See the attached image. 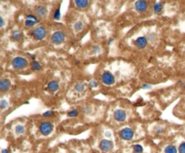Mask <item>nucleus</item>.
<instances>
[{
	"instance_id": "3",
	"label": "nucleus",
	"mask_w": 185,
	"mask_h": 153,
	"mask_svg": "<svg viewBox=\"0 0 185 153\" xmlns=\"http://www.w3.org/2000/svg\"><path fill=\"white\" fill-rule=\"evenodd\" d=\"M46 34H47L46 29L44 28V27H42V26L37 27V28H35L34 30V32H32V35H34V39L37 40V41L44 39V38L46 37Z\"/></svg>"
},
{
	"instance_id": "7",
	"label": "nucleus",
	"mask_w": 185,
	"mask_h": 153,
	"mask_svg": "<svg viewBox=\"0 0 185 153\" xmlns=\"http://www.w3.org/2000/svg\"><path fill=\"white\" fill-rule=\"evenodd\" d=\"M102 82L105 85L111 86L115 83V77H114L110 72L106 71L102 74Z\"/></svg>"
},
{
	"instance_id": "5",
	"label": "nucleus",
	"mask_w": 185,
	"mask_h": 153,
	"mask_svg": "<svg viewBox=\"0 0 185 153\" xmlns=\"http://www.w3.org/2000/svg\"><path fill=\"white\" fill-rule=\"evenodd\" d=\"M119 135H120L121 139L126 140H130L134 137V131L131 128H124L120 131Z\"/></svg>"
},
{
	"instance_id": "14",
	"label": "nucleus",
	"mask_w": 185,
	"mask_h": 153,
	"mask_svg": "<svg viewBox=\"0 0 185 153\" xmlns=\"http://www.w3.org/2000/svg\"><path fill=\"white\" fill-rule=\"evenodd\" d=\"M74 3L76 4V5L80 8H83L85 7H87L89 4V1H87V0H76L74 1Z\"/></svg>"
},
{
	"instance_id": "31",
	"label": "nucleus",
	"mask_w": 185,
	"mask_h": 153,
	"mask_svg": "<svg viewBox=\"0 0 185 153\" xmlns=\"http://www.w3.org/2000/svg\"><path fill=\"white\" fill-rule=\"evenodd\" d=\"M164 127H162V126H158L156 129H155V133H157V134H161L162 133H164Z\"/></svg>"
},
{
	"instance_id": "4",
	"label": "nucleus",
	"mask_w": 185,
	"mask_h": 153,
	"mask_svg": "<svg viewBox=\"0 0 185 153\" xmlns=\"http://www.w3.org/2000/svg\"><path fill=\"white\" fill-rule=\"evenodd\" d=\"M53 130V124L49 122H43L40 125V132L43 135H49Z\"/></svg>"
},
{
	"instance_id": "23",
	"label": "nucleus",
	"mask_w": 185,
	"mask_h": 153,
	"mask_svg": "<svg viewBox=\"0 0 185 153\" xmlns=\"http://www.w3.org/2000/svg\"><path fill=\"white\" fill-rule=\"evenodd\" d=\"M146 39L149 42H154L156 39V34H154V32H151V34H148L146 35Z\"/></svg>"
},
{
	"instance_id": "21",
	"label": "nucleus",
	"mask_w": 185,
	"mask_h": 153,
	"mask_svg": "<svg viewBox=\"0 0 185 153\" xmlns=\"http://www.w3.org/2000/svg\"><path fill=\"white\" fill-rule=\"evenodd\" d=\"M12 38L15 40V41H20V39L22 38V34L18 31H15L13 32V35H12Z\"/></svg>"
},
{
	"instance_id": "18",
	"label": "nucleus",
	"mask_w": 185,
	"mask_h": 153,
	"mask_svg": "<svg viewBox=\"0 0 185 153\" xmlns=\"http://www.w3.org/2000/svg\"><path fill=\"white\" fill-rule=\"evenodd\" d=\"M162 3H161V2L155 3L154 7V13H155V14H159L160 12H162Z\"/></svg>"
},
{
	"instance_id": "30",
	"label": "nucleus",
	"mask_w": 185,
	"mask_h": 153,
	"mask_svg": "<svg viewBox=\"0 0 185 153\" xmlns=\"http://www.w3.org/2000/svg\"><path fill=\"white\" fill-rule=\"evenodd\" d=\"M89 85H90V87H92V88H93V87H97V81L95 80V79H92V80L90 81V84Z\"/></svg>"
},
{
	"instance_id": "8",
	"label": "nucleus",
	"mask_w": 185,
	"mask_h": 153,
	"mask_svg": "<svg viewBox=\"0 0 185 153\" xmlns=\"http://www.w3.org/2000/svg\"><path fill=\"white\" fill-rule=\"evenodd\" d=\"M114 118L117 122H124L127 119V113L122 109H117L114 112Z\"/></svg>"
},
{
	"instance_id": "36",
	"label": "nucleus",
	"mask_w": 185,
	"mask_h": 153,
	"mask_svg": "<svg viewBox=\"0 0 185 153\" xmlns=\"http://www.w3.org/2000/svg\"><path fill=\"white\" fill-rule=\"evenodd\" d=\"M5 24V22H4V18L3 17H0V26L3 27Z\"/></svg>"
},
{
	"instance_id": "22",
	"label": "nucleus",
	"mask_w": 185,
	"mask_h": 153,
	"mask_svg": "<svg viewBox=\"0 0 185 153\" xmlns=\"http://www.w3.org/2000/svg\"><path fill=\"white\" fill-rule=\"evenodd\" d=\"M35 24H37V22L32 21V20H28V19H26L25 22V24L26 27H32L35 25Z\"/></svg>"
},
{
	"instance_id": "37",
	"label": "nucleus",
	"mask_w": 185,
	"mask_h": 153,
	"mask_svg": "<svg viewBox=\"0 0 185 153\" xmlns=\"http://www.w3.org/2000/svg\"><path fill=\"white\" fill-rule=\"evenodd\" d=\"M178 83H179V85H180V86H182L183 87V88H185V84H184V83H182V81H179Z\"/></svg>"
},
{
	"instance_id": "16",
	"label": "nucleus",
	"mask_w": 185,
	"mask_h": 153,
	"mask_svg": "<svg viewBox=\"0 0 185 153\" xmlns=\"http://www.w3.org/2000/svg\"><path fill=\"white\" fill-rule=\"evenodd\" d=\"M84 28V24L81 21H78L74 24V29L76 32H80Z\"/></svg>"
},
{
	"instance_id": "33",
	"label": "nucleus",
	"mask_w": 185,
	"mask_h": 153,
	"mask_svg": "<svg viewBox=\"0 0 185 153\" xmlns=\"http://www.w3.org/2000/svg\"><path fill=\"white\" fill-rule=\"evenodd\" d=\"M53 114V112L52 111H47L45 113H43V116H45V117H50L52 116Z\"/></svg>"
},
{
	"instance_id": "9",
	"label": "nucleus",
	"mask_w": 185,
	"mask_h": 153,
	"mask_svg": "<svg viewBox=\"0 0 185 153\" xmlns=\"http://www.w3.org/2000/svg\"><path fill=\"white\" fill-rule=\"evenodd\" d=\"M147 7H148L147 2H146V1H143V0H140V1H137V2H135V9H137V12H140V13L145 12V11L147 9Z\"/></svg>"
},
{
	"instance_id": "24",
	"label": "nucleus",
	"mask_w": 185,
	"mask_h": 153,
	"mask_svg": "<svg viewBox=\"0 0 185 153\" xmlns=\"http://www.w3.org/2000/svg\"><path fill=\"white\" fill-rule=\"evenodd\" d=\"M75 89H76V91H78V92H82L85 89V86H84L83 84L78 83V84H76V86H75Z\"/></svg>"
},
{
	"instance_id": "20",
	"label": "nucleus",
	"mask_w": 185,
	"mask_h": 153,
	"mask_svg": "<svg viewBox=\"0 0 185 153\" xmlns=\"http://www.w3.org/2000/svg\"><path fill=\"white\" fill-rule=\"evenodd\" d=\"M143 147L139 144H135L133 146V151L134 153H143Z\"/></svg>"
},
{
	"instance_id": "26",
	"label": "nucleus",
	"mask_w": 185,
	"mask_h": 153,
	"mask_svg": "<svg viewBox=\"0 0 185 153\" xmlns=\"http://www.w3.org/2000/svg\"><path fill=\"white\" fill-rule=\"evenodd\" d=\"M8 106V103L7 100H5V99H2L1 101H0V107H1L2 110H4V109H5Z\"/></svg>"
},
{
	"instance_id": "25",
	"label": "nucleus",
	"mask_w": 185,
	"mask_h": 153,
	"mask_svg": "<svg viewBox=\"0 0 185 153\" xmlns=\"http://www.w3.org/2000/svg\"><path fill=\"white\" fill-rule=\"evenodd\" d=\"M60 18H61V9L59 7L55 10V13H54V20H60Z\"/></svg>"
},
{
	"instance_id": "15",
	"label": "nucleus",
	"mask_w": 185,
	"mask_h": 153,
	"mask_svg": "<svg viewBox=\"0 0 185 153\" xmlns=\"http://www.w3.org/2000/svg\"><path fill=\"white\" fill-rule=\"evenodd\" d=\"M164 153H177V149L173 145H168L164 149Z\"/></svg>"
},
{
	"instance_id": "35",
	"label": "nucleus",
	"mask_w": 185,
	"mask_h": 153,
	"mask_svg": "<svg viewBox=\"0 0 185 153\" xmlns=\"http://www.w3.org/2000/svg\"><path fill=\"white\" fill-rule=\"evenodd\" d=\"M93 51H94V52L97 53V52H99L101 51V49H100L99 46H95V47H93Z\"/></svg>"
},
{
	"instance_id": "17",
	"label": "nucleus",
	"mask_w": 185,
	"mask_h": 153,
	"mask_svg": "<svg viewBox=\"0 0 185 153\" xmlns=\"http://www.w3.org/2000/svg\"><path fill=\"white\" fill-rule=\"evenodd\" d=\"M25 132V129L24 127V125H17L15 127V133L17 135H21V134H24Z\"/></svg>"
},
{
	"instance_id": "6",
	"label": "nucleus",
	"mask_w": 185,
	"mask_h": 153,
	"mask_svg": "<svg viewBox=\"0 0 185 153\" xmlns=\"http://www.w3.org/2000/svg\"><path fill=\"white\" fill-rule=\"evenodd\" d=\"M113 147H114V144L109 140H102L99 143V149L104 152L111 151Z\"/></svg>"
},
{
	"instance_id": "28",
	"label": "nucleus",
	"mask_w": 185,
	"mask_h": 153,
	"mask_svg": "<svg viewBox=\"0 0 185 153\" xmlns=\"http://www.w3.org/2000/svg\"><path fill=\"white\" fill-rule=\"evenodd\" d=\"M25 18H26V19H28V20H32V21H35V22H37V23H39V22H40V20H38V19L35 17V16L34 15H27Z\"/></svg>"
},
{
	"instance_id": "34",
	"label": "nucleus",
	"mask_w": 185,
	"mask_h": 153,
	"mask_svg": "<svg viewBox=\"0 0 185 153\" xmlns=\"http://www.w3.org/2000/svg\"><path fill=\"white\" fill-rule=\"evenodd\" d=\"M142 88H144V89H151L152 88V86L148 85V84H143L142 85Z\"/></svg>"
},
{
	"instance_id": "1",
	"label": "nucleus",
	"mask_w": 185,
	"mask_h": 153,
	"mask_svg": "<svg viewBox=\"0 0 185 153\" xmlns=\"http://www.w3.org/2000/svg\"><path fill=\"white\" fill-rule=\"evenodd\" d=\"M65 40V34L62 31H57L55 32H53V34L51 37V41L53 44H62Z\"/></svg>"
},
{
	"instance_id": "11",
	"label": "nucleus",
	"mask_w": 185,
	"mask_h": 153,
	"mask_svg": "<svg viewBox=\"0 0 185 153\" xmlns=\"http://www.w3.org/2000/svg\"><path fill=\"white\" fill-rule=\"evenodd\" d=\"M11 86V82L8 79H1L0 81V90L2 92L7 91Z\"/></svg>"
},
{
	"instance_id": "10",
	"label": "nucleus",
	"mask_w": 185,
	"mask_h": 153,
	"mask_svg": "<svg viewBox=\"0 0 185 153\" xmlns=\"http://www.w3.org/2000/svg\"><path fill=\"white\" fill-rule=\"evenodd\" d=\"M147 42L148 41L146 39V37L141 36V37H138L137 39L135 41V44L139 49H144L146 45H147Z\"/></svg>"
},
{
	"instance_id": "12",
	"label": "nucleus",
	"mask_w": 185,
	"mask_h": 153,
	"mask_svg": "<svg viewBox=\"0 0 185 153\" xmlns=\"http://www.w3.org/2000/svg\"><path fill=\"white\" fill-rule=\"evenodd\" d=\"M35 12L39 17H44L47 14V9L45 7H43V5H39V7H36Z\"/></svg>"
},
{
	"instance_id": "39",
	"label": "nucleus",
	"mask_w": 185,
	"mask_h": 153,
	"mask_svg": "<svg viewBox=\"0 0 185 153\" xmlns=\"http://www.w3.org/2000/svg\"><path fill=\"white\" fill-rule=\"evenodd\" d=\"M1 153H9V152H8V150H3Z\"/></svg>"
},
{
	"instance_id": "2",
	"label": "nucleus",
	"mask_w": 185,
	"mask_h": 153,
	"mask_svg": "<svg viewBox=\"0 0 185 153\" xmlns=\"http://www.w3.org/2000/svg\"><path fill=\"white\" fill-rule=\"evenodd\" d=\"M13 67L15 69H22L27 66V59L24 57H16L12 61Z\"/></svg>"
},
{
	"instance_id": "19",
	"label": "nucleus",
	"mask_w": 185,
	"mask_h": 153,
	"mask_svg": "<svg viewBox=\"0 0 185 153\" xmlns=\"http://www.w3.org/2000/svg\"><path fill=\"white\" fill-rule=\"evenodd\" d=\"M31 68L32 70H41L42 69V66H41V64L36 61H34L32 62V65H31Z\"/></svg>"
},
{
	"instance_id": "32",
	"label": "nucleus",
	"mask_w": 185,
	"mask_h": 153,
	"mask_svg": "<svg viewBox=\"0 0 185 153\" xmlns=\"http://www.w3.org/2000/svg\"><path fill=\"white\" fill-rule=\"evenodd\" d=\"M91 111H92V108L90 107V106H87V107H85L84 108V110H83V112L85 113H91Z\"/></svg>"
},
{
	"instance_id": "13",
	"label": "nucleus",
	"mask_w": 185,
	"mask_h": 153,
	"mask_svg": "<svg viewBox=\"0 0 185 153\" xmlns=\"http://www.w3.org/2000/svg\"><path fill=\"white\" fill-rule=\"evenodd\" d=\"M59 88V83L56 80H52L48 83L47 89L51 92H55Z\"/></svg>"
},
{
	"instance_id": "27",
	"label": "nucleus",
	"mask_w": 185,
	"mask_h": 153,
	"mask_svg": "<svg viewBox=\"0 0 185 153\" xmlns=\"http://www.w3.org/2000/svg\"><path fill=\"white\" fill-rule=\"evenodd\" d=\"M78 114H79L78 110L74 109V110H72V111H70V112L68 113V116H70V117H75V116H77Z\"/></svg>"
},
{
	"instance_id": "40",
	"label": "nucleus",
	"mask_w": 185,
	"mask_h": 153,
	"mask_svg": "<svg viewBox=\"0 0 185 153\" xmlns=\"http://www.w3.org/2000/svg\"><path fill=\"white\" fill-rule=\"evenodd\" d=\"M31 58H32V59H35V56H34V55H31Z\"/></svg>"
},
{
	"instance_id": "38",
	"label": "nucleus",
	"mask_w": 185,
	"mask_h": 153,
	"mask_svg": "<svg viewBox=\"0 0 185 153\" xmlns=\"http://www.w3.org/2000/svg\"><path fill=\"white\" fill-rule=\"evenodd\" d=\"M113 41H114V39H113V38H110V39H109V41H108V44H110V43H111V42H112Z\"/></svg>"
},
{
	"instance_id": "29",
	"label": "nucleus",
	"mask_w": 185,
	"mask_h": 153,
	"mask_svg": "<svg viewBox=\"0 0 185 153\" xmlns=\"http://www.w3.org/2000/svg\"><path fill=\"white\" fill-rule=\"evenodd\" d=\"M179 153H185V141L180 144L179 146Z\"/></svg>"
}]
</instances>
